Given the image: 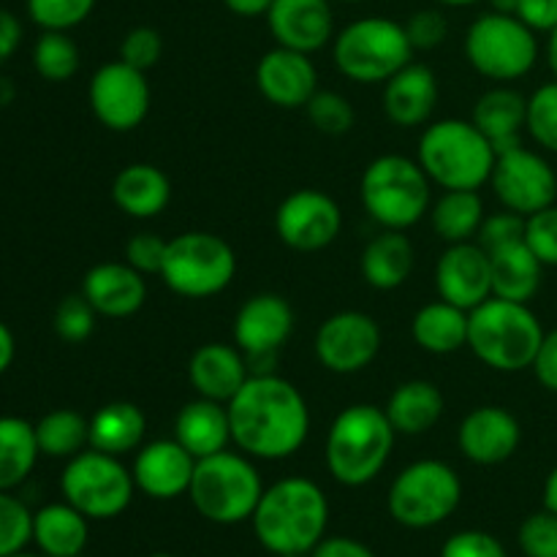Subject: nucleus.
Wrapping results in <instances>:
<instances>
[{
    "label": "nucleus",
    "mask_w": 557,
    "mask_h": 557,
    "mask_svg": "<svg viewBox=\"0 0 557 557\" xmlns=\"http://www.w3.org/2000/svg\"><path fill=\"white\" fill-rule=\"evenodd\" d=\"M294 332V308L281 294H253L237 310L232 324L234 343L248 359L250 375L272 373L277 354Z\"/></svg>",
    "instance_id": "ddd939ff"
},
{
    "label": "nucleus",
    "mask_w": 557,
    "mask_h": 557,
    "mask_svg": "<svg viewBox=\"0 0 557 557\" xmlns=\"http://www.w3.org/2000/svg\"><path fill=\"white\" fill-rule=\"evenodd\" d=\"M462 500V482L444 460H417L403 468L386 495L392 520L411 531L441 525L457 511Z\"/></svg>",
    "instance_id": "1a4fd4ad"
},
{
    "label": "nucleus",
    "mask_w": 557,
    "mask_h": 557,
    "mask_svg": "<svg viewBox=\"0 0 557 557\" xmlns=\"http://www.w3.org/2000/svg\"><path fill=\"white\" fill-rule=\"evenodd\" d=\"M174 441L188 451L194 460L218 455L232 444V419L228 406L207 397L185 403L174 419Z\"/></svg>",
    "instance_id": "a878e982"
},
{
    "label": "nucleus",
    "mask_w": 557,
    "mask_h": 557,
    "mask_svg": "<svg viewBox=\"0 0 557 557\" xmlns=\"http://www.w3.org/2000/svg\"><path fill=\"white\" fill-rule=\"evenodd\" d=\"M22 44V22L11 11L0 9V69L14 58Z\"/></svg>",
    "instance_id": "6e6d98bb"
},
{
    "label": "nucleus",
    "mask_w": 557,
    "mask_h": 557,
    "mask_svg": "<svg viewBox=\"0 0 557 557\" xmlns=\"http://www.w3.org/2000/svg\"><path fill=\"white\" fill-rule=\"evenodd\" d=\"M310 557H375L368 544L351 536H324Z\"/></svg>",
    "instance_id": "5fc2aeb1"
},
{
    "label": "nucleus",
    "mask_w": 557,
    "mask_h": 557,
    "mask_svg": "<svg viewBox=\"0 0 557 557\" xmlns=\"http://www.w3.org/2000/svg\"><path fill=\"white\" fill-rule=\"evenodd\" d=\"M395 438L397 433L384 408L370 403L343 408L326 433V471L343 487H364L386 468Z\"/></svg>",
    "instance_id": "7ed1b4c3"
},
{
    "label": "nucleus",
    "mask_w": 557,
    "mask_h": 557,
    "mask_svg": "<svg viewBox=\"0 0 557 557\" xmlns=\"http://www.w3.org/2000/svg\"><path fill=\"white\" fill-rule=\"evenodd\" d=\"M267 25L277 47L313 54L335 38L330 0H275L267 11Z\"/></svg>",
    "instance_id": "4be33fe9"
},
{
    "label": "nucleus",
    "mask_w": 557,
    "mask_h": 557,
    "mask_svg": "<svg viewBox=\"0 0 557 557\" xmlns=\"http://www.w3.org/2000/svg\"><path fill=\"white\" fill-rule=\"evenodd\" d=\"M16 357V341H14V332L9 330L5 321H0V375L14 364Z\"/></svg>",
    "instance_id": "13d9d810"
},
{
    "label": "nucleus",
    "mask_w": 557,
    "mask_h": 557,
    "mask_svg": "<svg viewBox=\"0 0 557 557\" xmlns=\"http://www.w3.org/2000/svg\"><path fill=\"white\" fill-rule=\"evenodd\" d=\"M525 245L544 267H557V205L525 218Z\"/></svg>",
    "instance_id": "a18cd8bd"
},
{
    "label": "nucleus",
    "mask_w": 557,
    "mask_h": 557,
    "mask_svg": "<svg viewBox=\"0 0 557 557\" xmlns=\"http://www.w3.org/2000/svg\"><path fill=\"white\" fill-rule=\"evenodd\" d=\"M525 131L542 150L557 156V79L533 90L528 98Z\"/></svg>",
    "instance_id": "ea45409f"
},
{
    "label": "nucleus",
    "mask_w": 557,
    "mask_h": 557,
    "mask_svg": "<svg viewBox=\"0 0 557 557\" xmlns=\"http://www.w3.org/2000/svg\"><path fill=\"white\" fill-rule=\"evenodd\" d=\"M281 557H310V555H281Z\"/></svg>",
    "instance_id": "338daca9"
},
{
    "label": "nucleus",
    "mask_w": 557,
    "mask_h": 557,
    "mask_svg": "<svg viewBox=\"0 0 557 557\" xmlns=\"http://www.w3.org/2000/svg\"><path fill=\"white\" fill-rule=\"evenodd\" d=\"M36 441L44 457L71 460L90 449V419L74 408H54L36 422Z\"/></svg>",
    "instance_id": "e433bc0d"
},
{
    "label": "nucleus",
    "mask_w": 557,
    "mask_h": 557,
    "mask_svg": "<svg viewBox=\"0 0 557 557\" xmlns=\"http://www.w3.org/2000/svg\"><path fill=\"white\" fill-rule=\"evenodd\" d=\"M346 3H364V0H346Z\"/></svg>",
    "instance_id": "774afa93"
},
{
    "label": "nucleus",
    "mask_w": 557,
    "mask_h": 557,
    "mask_svg": "<svg viewBox=\"0 0 557 557\" xmlns=\"http://www.w3.org/2000/svg\"><path fill=\"white\" fill-rule=\"evenodd\" d=\"M226 3V9L232 11V14L237 16H245V20H250V16H267V11H270V5L275 3V0H223Z\"/></svg>",
    "instance_id": "4d7b16f0"
},
{
    "label": "nucleus",
    "mask_w": 557,
    "mask_h": 557,
    "mask_svg": "<svg viewBox=\"0 0 557 557\" xmlns=\"http://www.w3.org/2000/svg\"><path fill=\"white\" fill-rule=\"evenodd\" d=\"M261 495H264V482L259 468L253 466V457L223 449L205 460H196L188 498L207 522L215 525L248 522Z\"/></svg>",
    "instance_id": "423d86ee"
},
{
    "label": "nucleus",
    "mask_w": 557,
    "mask_h": 557,
    "mask_svg": "<svg viewBox=\"0 0 557 557\" xmlns=\"http://www.w3.org/2000/svg\"><path fill=\"white\" fill-rule=\"evenodd\" d=\"M226 406L232 444L253 460H288L310 435L308 400L275 373L250 375Z\"/></svg>",
    "instance_id": "f257e3e1"
},
{
    "label": "nucleus",
    "mask_w": 557,
    "mask_h": 557,
    "mask_svg": "<svg viewBox=\"0 0 557 557\" xmlns=\"http://www.w3.org/2000/svg\"><path fill=\"white\" fill-rule=\"evenodd\" d=\"M250 379L248 359L228 343H205L190 354L188 381L196 395L207 400L228 403Z\"/></svg>",
    "instance_id": "393cba45"
},
{
    "label": "nucleus",
    "mask_w": 557,
    "mask_h": 557,
    "mask_svg": "<svg viewBox=\"0 0 557 557\" xmlns=\"http://www.w3.org/2000/svg\"><path fill=\"white\" fill-rule=\"evenodd\" d=\"M194 471L196 460L174 438L141 444L131 466L136 490L152 500H174L188 495Z\"/></svg>",
    "instance_id": "aec40b11"
},
{
    "label": "nucleus",
    "mask_w": 557,
    "mask_h": 557,
    "mask_svg": "<svg viewBox=\"0 0 557 557\" xmlns=\"http://www.w3.org/2000/svg\"><path fill=\"white\" fill-rule=\"evenodd\" d=\"M517 16L536 33H553L557 27V0H520Z\"/></svg>",
    "instance_id": "603ef678"
},
{
    "label": "nucleus",
    "mask_w": 557,
    "mask_h": 557,
    "mask_svg": "<svg viewBox=\"0 0 557 557\" xmlns=\"http://www.w3.org/2000/svg\"><path fill=\"white\" fill-rule=\"evenodd\" d=\"M411 337L422 351L446 357L468 346V310L435 299L422 305L411 321Z\"/></svg>",
    "instance_id": "2f4dec72"
},
{
    "label": "nucleus",
    "mask_w": 557,
    "mask_h": 557,
    "mask_svg": "<svg viewBox=\"0 0 557 557\" xmlns=\"http://www.w3.org/2000/svg\"><path fill=\"white\" fill-rule=\"evenodd\" d=\"M531 370L536 373L539 384H542L544 389L557 392V326L544 335L542 348H539L536 362H533Z\"/></svg>",
    "instance_id": "864d4df0"
},
{
    "label": "nucleus",
    "mask_w": 557,
    "mask_h": 557,
    "mask_svg": "<svg viewBox=\"0 0 557 557\" xmlns=\"http://www.w3.org/2000/svg\"><path fill=\"white\" fill-rule=\"evenodd\" d=\"M441 557H509L506 547L487 531H457L441 547Z\"/></svg>",
    "instance_id": "3c124183"
},
{
    "label": "nucleus",
    "mask_w": 557,
    "mask_h": 557,
    "mask_svg": "<svg viewBox=\"0 0 557 557\" xmlns=\"http://www.w3.org/2000/svg\"><path fill=\"white\" fill-rule=\"evenodd\" d=\"M33 542V511L9 490H0V557L22 553Z\"/></svg>",
    "instance_id": "a19ab883"
},
{
    "label": "nucleus",
    "mask_w": 557,
    "mask_h": 557,
    "mask_svg": "<svg viewBox=\"0 0 557 557\" xmlns=\"http://www.w3.org/2000/svg\"><path fill=\"white\" fill-rule=\"evenodd\" d=\"M547 60H549V69H553L555 79H557V27L549 33V41H547Z\"/></svg>",
    "instance_id": "052dcab7"
},
{
    "label": "nucleus",
    "mask_w": 557,
    "mask_h": 557,
    "mask_svg": "<svg viewBox=\"0 0 557 557\" xmlns=\"http://www.w3.org/2000/svg\"><path fill=\"white\" fill-rule=\"evenodd\" d=\"M9 557H44V555H30V553H25V549H22V553H16V555H9Z\"/></svg>",
    "instance_id": "0e129e2a"
},
{
    "label": "nucleus",
    "mask_w": 557,
    "mask_h": 557,
    "mask_svg": "<svg viewBox=\"0 0 557 557\" xmlns=\"http://www.w3.org/2000/svg\"><path fill=\"white\" fill-rule=\"evenodd\" d=\"M305 112H308L310 125L326 136L348 134L357 123V112H354L351 101L335 90H315L313 98L305 103Z\"/></svg>",
    "instance_id": "58836bf2"
},
{
    "label": "nucleus",
    "mask_w": 557,
    "mask_h": 557,
    "mask_svg": "<svg viewBox=\"0 0 557 557\" xmlns=\"http://www.w3.org/2000/svg\"><path fill=\"white\" fill-rule=\"evenodd\" d=\"M495 196L504 210L528 218L557 199V174L547 158L536 150L517 145L511 150L498 152L493 177H490Z\"/></svg>",
    "instance_id": "2eb2a0df"
},
{
    "label": "nucleus",
    "mask_w": 557,
    "mask_h": 557,
    "mask_svg": "<svg viewBox=\"0 0 557 557\" xmlns=\"http://www.w3.org/2000/svg\"><path fill=\"white\" fill-rule=\"evenodd\" d=\"M256 87L272 107L305 109L319 90V71L310 54L275 47L256 65Z\"/></svg>",
    "instance_id": "412c9836"
},
{
    "label": "nucleus",
    "mask_w": 557,
    "mask_h": 557,
    "mask_svg": "<svg viewBox=\"0 0 557 557\" xmlns=\"http://www.w3.org/2000/svg\"><path fill=\"white\" fill-rule=\"evenodd\" d=\"M112 199L128 218L150 221L161 215L172 201V180L152 163H128L114 177Z\"/></svg>",
    "instance_id": "bb28decb"
},
{
    "label": "nucleus",
    "mask_w": 557,
    "mask_h": 557,
    "mask_svg": "<svg viewBox=\"0 0 557 557\" xmlns=\"http://www.w3.org/2000/svg\"><path fill=\"white\" fill-rule=\"evenodd\" d=\"M237 275V256L232 245L210 232H183L169 239L161 281L174 294L207 299L228 288Z\"/></svg>",
    "instance_id": "9b49d317"
},
{
    "label": "nucleus",
    "mask_w": 557,
    "mask_h": 557,
    "mask_svg": "<svg viewBox=\"0 0 557 557\" xmlns=\"http://www.w3.org/2000/svg\"><path fill=\"white\" fill-rule=\"evenodd\" d=\"M90 542V520L60 500L33 511V544L44 557H79Z\"/></svg>",
    "instance_id": "c756f323"
},
{
    "label": "nucleus",
    "mask_w": 557,
    "mask_h": 557,
    "mask_svg": "<svg viewBox=\"0 0 557 557\" xmlns=\"http://www.w3.org/2000/svg\"><path fill=\"white\" fill-rule=\"evenodd\" d=\"M147 417L136 403H107L90 417V449L123 457L145 444Z\"/></svg>",
    "instance_id": "473e14b6"
},
{
    "label": "nucleus",
    "mask_w": 557,
    "mask_h": 557,
    "mask_svg": "<svg viewBox=\"0 0 557 557\" xmlns=\"http://www.w3.org/2000/svg\"><path fill=\"white\" fill-rule=\"evenodd\" d=\"M341 228V207L324 190H294L275 210V234L286 248L299 250V253H319L330 248Z\"/></svg>",
    "instance_id": "f3484780"
},
{
    "label": "nucleus",
    "mask_w": 557,
    "mask_h": 557,
    "mask_svg": "<svg viewBox=\"0 0 557 557\" xmlns=\"http://www.w3.org/2000/svg\"><path fill=\"white\" fill-rule=\"evenodd\" d=\"M544 509L555 511L557 515V466L549 471L547 482H544Z\"/></svg>",
    "instance_id": "bf43d9fd"
},
{
    "label": "nucleus",
    "mask_w": 557,
    "mask_h": 557,
    "mask_svg": "<svg viewBox=\"0 0 557 557\" xmlns=\"http://www.w3.org/2000/svg\"><path fill=\"white\" fill-rule=\"evenodd\" d=\"M163 54V38L156 27L139 25L134 30H128L120 41V60L139 71H150L156 69L158 60Z\"/></svg>",
    "instance_id": "49530a36"
},
{
    "label": "nucleus",
    "mask_w": 557,
    "mask_h": 557,
    "mask_svg": "<svg viewBox=\"0 0 557 557\" xmlns=\"http://www.w3.org/2000/svg\"><path fill=\"white\" fill-rule=\"evenodd\" d=\"M528 98L515 87H493L484 92L473 107V125L482 131L495 147V152L511 150L522 145V131H525Z\"/></svg>",
    "instance_id": "c85d7f7f"
},
{
    "label": "nucleus",
    "mask_w": 557,
    "mask_h": 557,
    "mask_svg": "<svg viewBox=\"0 0 557 557\" xmlns=\"http://www.w3.org/2000/svg\"><path fill=\"white\" fill-rule=\"evenodd\" d=\"M384 114L397 128H417L430 123L438 107V79L433 69L422 63H408L384 82Z\"/></svg>",
    "instance_id": "b1692460"
},
{
    "label": "nucleus",
    "mask_w": 557,
    "mask_h": 557,
    "mask_svg": "<svg viewBox=\"0 0 557 557\" xmlns=\"http://www.w3.org/2000/svg\"><path fill=\"white\" fill-rule=\"evenodd\" d=\"M466 60L476 74L493 82H515L533 71L539 60L536 30L517 14L487 11L466 33Z\"/></svg>",
    "instance_id": "9d476101"
},
{
    "label": "nucleus",
    "mask_w": 557,
    "mask_h": 557,
    "mask_svg": "<svg viewBox=\"0 0 557 557\" xmlns=\"http://www.w3.org/2000/svg\"><path fill=\"white\" fill-rule=\"evenodd\" d=\"M403 27H406L411 47L422 49V52L441 47V44L446 41V36H449V20H446L444 11L438 9L413 11V14L403 22Z\"/></svg>",
    "instance_id": "8fccbe9b"
},
{
    "label": "nucleus",
    "mask_w": 557,
    "mask_h": 557,
    "mask_svg": "<svg viewBox=\"0 0 557 557\" xmlns=\"http://www.w3.org/2000/svg\"><path fill=\"white\" fill-rule=\"evenodd\" d=\"M444 392L424 379L403 381L386 400L384 411L397 435H424L444 417Z\"/></svg>",
    "instance_id": "7c9ffc66"
},
{
    "label": "nucleus",
    "mask_w": 557,
    "mask_h": 557,
    "mask_svg": "<svg viewBox=\"0 0 557 557\" xmlns=\"http://www.w3.org/2000/svg\"><path fill=\"white\" fill-rule=\"evenodd\" d=\"M87 98H90L92 114L103 128L128 134V131L139 128L150 114L152 92L145 71L117 58L112 63H103L90 76Z\"/></svg>",
    "instance_id": "4468645a"
},
{
    "label": "nucleus",
    "mask_w": 557,
    "mask_h": 557,
    "mask_svg": "<svg viewBox=\"0 0 557 557\" xmlns=\"http://www.w3.org/2000/svg\"><path fill=\"white\" fill-rule=\"evenodd\" d=\"M250 522L270 555H310L326 536L330 500L313 479L286 476L264 487Z\"/></svg>",
    "instance_id": "f03ea898"
},
{
    "label": "nucleus",
    "mask_w": 557,
    "mask_h": 557,
    "mask_svg": "<svg viewBox=\"0 0 557 557\" xmlns=\"http://www.w3.org/2000/svg\"><path fill=\"white\" fill-rule=\"evenodd\" d=\"M27 16L41 30H71L96 9V0H25Z\"/></svg>",
    "instance_id": "37998d69"
},
{
    "label": "nucleus",
    "mask_w": 557,
    "mask_h": 557,
    "mask_svg": "<svg viewBox=\"0 0 557 557\" xmlns=\"http://www.w3.org/2000/svg\"><path fill=\"white\" fill-rule=\"evenodd\" d=\"M359 199L379 226L406 232L433 207V183L419 161L406 156H381L362 172Z\"/></svg>",
    "instance_id": "0eeeda50"
},
{
    "label": "nucleus",
    "mask_w": 557,
    "mask_h": 557,
    "mask_svg": "<svg viewBox=\"0 0 557 557\" xmlns=\"http://www.w3.org/2000/svg\"><path fill=\"white\" fill-rule=\"evenodd\" d=\"M438 3L455 5V9H462V5H473V3H479V0H438Z\"/></svg>",
    "instance_id": "e2e57ef3"
},
{
    "label": "nucleus",
    "mask_w": 557,
    "mask_h": 557,
    "mask_svg": "<svg viewBox=\"0 0 557 557\" xmlns=\"http://www.w3.org/2000/svg\"><path fill=\"white\" fill-rule=\"evenodd\" d=\"M169 239L158 237L156 232H136L125 243V264L134 267L141 275H161L163 259H166Z\"/></svg>",
    "instance_id": "09e8293b"
},
{
    "label": "nucleus",
    "mask_w": 557,
    "mask_h": 557,
    "mask_svg": "<svg viewBox=\"0 0 557 557\" xmlns=\"http://www.w3.org/2000/svg\"><path fill=\"white\" fill-rule=\"evenodd\" d=\"M490 261H493V297L525 305L536 297L544 281V264L528 248L525 239L490 253Z\"/></svg>",
    "instance_id": "72a5a7b5"
},
{
    "label": "nucleus",
    "mask_w": 557,
    "mask_h": 557,
    "mask_svg": "<svg viewBox=\"0 0 557 557\" xmlns=\"http://www.w3.org/2000/svg\"><path fill=\"white\" fill-rule=\"evenodd\" d=\"M517 3H520V0H490L493 11H500V14H515Z\"/></svg>",
    "instance_id": "680f3d73"
},
{
    "label": "nucleus",
    "mask_w": 557,
    "mask_h": 557,
    "mask_svg": "<svg viewBox=\"0 0 557 557\" xmlns=\"http://www.w3.org/2000/svg\"><path fill=\"white\" fill-rule=\"evenodd\" d=\"M522 444L520 419L500 406H479L460 422L457 446L473 466H500L511 460Z\"/></svg>",
    "instance_id": "6ab92c4d"
},
{
    "label": "nucleus",
    "mask_w": 557,
    "mask_h": 557,
    "mask_svg": "<svg viewBox=\"0 0 557 557\" xmlns=\"http://www.w3.org/2000/svg\"><path fill=\"white\" fill-rule=\"evenodd\" d=\"M413 264H417V250L406 237V232L384 228L364 245L359 256V272L364 283L379 292H395L411 277Z\"/></svg>",
    "instance_id": "cd10ccee"
},
{
    "label": "nucleus",
    "mask_w": 557,
    "mask_h": 557,
    "mask_svg": "<svg viewBox=\"0 0 557 557\" xmlns=\"http://www.w3.org/2000/svg\"><path fill=\"white\" fill-rule=\"evenodd\" d=\"M438 297L457 308H479L493 297V261L479 243H457L441 253L435 264Z\"/></svg>",
    "instance_id": "a211bd4d"
},
{
    "label": "nucleus",
    "mask_w": 557,
    "mask_h": 557,
    "mask_svg": "<svg viewBox=\"0 0 557 557\" xmlns=\"http://www.w3.org/2000/svg\"><path fill=\"white\" fill-rule=\"evenodd\" d=\"M82 294L107 319H131L147 299V281L125 261H103L82 277Z\"/></svg>",
    "instance_id": "5701e85b"
},
{
    "label": "nucleus",
    "mask_w": 557,
    "mask_h": 557,
    "mask_svg": "<svg viewBox=\"0 0 557 557\" xmlns=\"http://www.w3.org/2000/svg\"><path fill=\"white\" fill-rule=\"evenodd\" d=\"M96 308L85 299V294H71L63 302L54 308V335L63 343L71 346H79V343L90 341V335L96 332Z\"/></svg>",
    "instance_id": "79ce46f5"
},
{
    "label": "nucleus",
    "mask_w": 557,
    "mask_h": 557,
    "mask_svg": "<svg viewBox=\"0 0 557 557\" xmlns=\"http://www.w3.org/2000/svg\"><path fill=\"white\" fill-rule=\"evenodd\" d=\"M419 166L444 190H479L493 177L498 152L473 120H435L422 131Z\"/></svg>",
    "instance_id": "39448f33"
},
{
    "label": "nucleus",
    "mask_w": 557,
    "mask_h": 557,
    "mask_svg": "<svg viewBox=\"0 0 557 557\" xmlns=\"http://www.w3.org/2000/svg\"><path fill=\"white\" fill-rule=\"evenodd\" d=\"M60 493L87 520H114L131 506L136 495L134 473L120 457L85 449L65 460L60 473Z\"/></svg>",
    "instance_id": "f8f14e48"
},
{
    "label": "nucleus",
    "mask_w": 557,
    "mask_h": 557,
    "mask_svg": "<svg viewBox=\"0 0 557 557\" xmlns=\"http://www.w3.org/2000/svg\"><path fill=\"white\" fill-rule=\"evenodd\" d=\"M517 542L525 557H557V515L549 509L525 517Z\"/></svg>",
    "instance_id": "c03bdc74"
},
{
    "label": "nucleus",
    "mask_w": 557,
    "mask_h": 557,
    "mask_svg": "<svg viewBox=\"0 0 557 557\" xmlns=\"http://www.w3.org/2000/svg\"><path fill=\"white\" fill-rule=\"evenodd\" d=\"M41 449L36 441V424L22 417H0V490L14 493L36 468Z\"/></svg>",
    "instance_id": "f704fd0d"
},
{
    "label": "nucleus",
    "mask_w": 557,
    "mask_h": 557,
    "mask_svg": "<svg viewBox=\"0 0 557 557\" xmlns=\"http://www.w3.org/2000/svg\"><path fill=\"white\" fill-rule=\"evenodd\" d=\"M525 239V218L517 215V212L504 210L495 212V215L484 218L482 228L476 234V243L482 245L487 253L506 248V245H515Z\"/></svg>",
    "instance_id": "de8ad7c7"
},
{
    "label": "nucleus",
    "mask_w": 557,
    "mask_h": 557,
    "mask_svg": "<svg viewBox=\"0 0 557 557\" xmlns=\"http://www.w3.org/2000/svg\"><path fill=\"white\" fill-rule=\"evenodd\" d=\"M430 221L444 243H473L484 223V201L479 190H444L430 207Z\"/></svg>",
    "instance_id": "c9c22d12"
},
{
    "label": "nucleus",
    "mask_w": 557,
    "mask_h": 557,
    "mask_svg": "<svg viewBox=\"0 0 557 557\" xmlns=\"http://www.w3.org/2000/svg\"><path fill=\"white\" fill-rule=\"evenodd\" d=\"M417 49L408 41L403 22L389 16L354 20L332 38V60L346 79L375 85L395 76L413 60Z\"/></svg>",
    "instance_id": "6e6552de"
},
{
    "label": "nucleus",
    "mask_w": 557,
    "mask_h": 557,
    "mask_svg": "<svg viewBox=\"0 0 557 557\" xmlns=\"http://www.w3.org/2000/svg\"><path fill=\"white\" fill-rule=\"evenodd\" d=\"M315 359L337 375L362 373L381 351V326L362 310H341L315 330Z\"/></svg>",
    "instance_id": "dca6fc26"
},
{
    "label": "nucleus",
    "mask_w": 557,
    "mask_h": 557,
    "mask_svg": "<svg viewBox=\"0 0 557 557\" xmlns=\"http://www.w3.org/2000/svg\"><path fill=\"white\" fill-rule=\"evenodd\" d=\"M82 54L69 30H44L33 47V69L47 82H69L79 71Z\"/></svg>",
    "instance_id": "4c0bfd02"
},
{
    "label": "nucleus",
    "mask_w": 557,
    "mask_h": 557,
    "mask_svg": "<svg viewBox=\"0 0 557 557\" xmlns=\"http://www.w3.org/2000/svg\"><path fill=\"white\" fill-rule=\"evenodd\" d=\"M544 335L542 321L525 302L490 297L468 313V348L484 368L498 373L533 368Z\"/></svg>",
    "instance_id": "20e7f679"
},
{
    "label": "nucleus",
    "mask_w": 557,
    "mask_h": 557,
    "mask_svg": "<svg viewBox=\"0 0 557 557\" xmlns=\"http://www.w3.org/2000/svg\"><path fill=\"white\" fill-rule=\"evenodd\" d=\"M150 557H174L172 553H156V555H150Z\"/></svg>",
    "instance_id": "69168bd1"
}]
</instances>
